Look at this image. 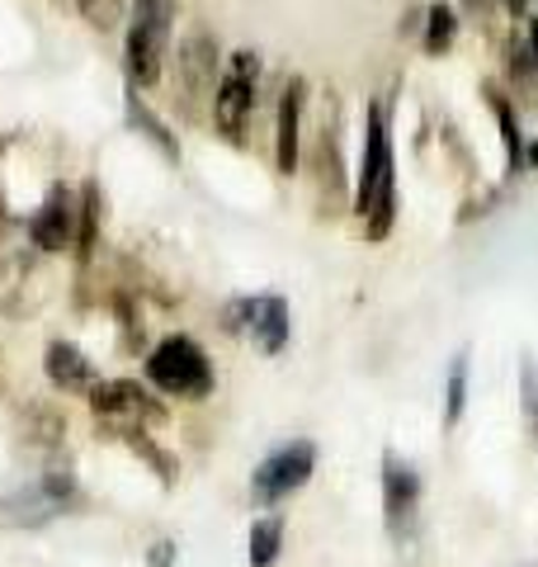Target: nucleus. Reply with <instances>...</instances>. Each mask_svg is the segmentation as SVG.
I'll list each match as a JSON object with an SVG mask.
<instances>
[{"label": "nucleus", "mask_w": 538, "mask_h": 567, "mask_svg": "<svg viewBox=\"0 0 538 567\" xmlns=\"http://www.w3.org/2000/svg\"><path fill=\"white\" fill-rule=\"evenodd\" d=\"M52 516H62V506H58V496H48L43 483H33V487H24V492H14V496L0 502V520L20 525V529H39Z\"/></svg>", "instance_id": "nucleus-12"}, {"label": "nucleus", "mask_w": 538, "mask_h": 567, "mask_svg": "<svg viewBox=\"0 0 538 567\" xmlns=\"http://www.w3.org/2000/svg\"><path fill=\"white\" fill-rule=\"evenodd\" d=\"M312 468H317V445H312V440L279 445L269 458H260L256 473H250V496H256V506H279L283 496H293L298 487H308Z\"/></svg>", "instance_id": "nucleus-5"}, {"label": "nucleus", "mask_w": 538, "mask_h": 567, "mask_svg": "<svg viewBox=\"0 0 538 567\" xmlns=\"http://www.w3.org/2000/svg\"><path fill=\"white\" fill-rule=\"evenodd\" d=\"M454 33H458V14L448 10V6H430L425 10V52L430 58H439V52L454 43Z\"/></svg>", "instance_id": "nucleus-16"}, {"label": "nucleus", "mask_w": 538, "mask_h": 567, "mask_svg": "<svg viewBox=\"0 0 538 567\" xmlns=\"http://www.w3.org/2000/svg\"><path fill=\"white\" fill-rule=\"evenodd\" d=\"M354 208L364 213L369 241H383L392 233V213H397V181H392V142H387V118L373 104L364 118V162H359V189Z\"/></svg>", "instance_id": "nucleus-1"}, {"label": "nucleus", "mask_w": 538, "mask_h": 567, "mask_svg": "<svg viewBox=\"0 0 538 567\" xmlns=\"http://www.w3.org/2000/svg\"><path fill=\"white\" fill-rule=\"evenodd\" d=\"M250 336H256V346L265 354H279L289 346V303L275 293L256 298V308H250Z\"/></svg>", "instance_id": "nucleus-13"}, {"label": "nucleus", "mask_w": 538, "mask_h": 567, "mask_svg": "<svg viewBox=\"0 0 538 567\" xmlns=\"http://www.w3.org/2000/svg\"><path fill=\"white\" fill-rule=\"evenodd\" d=\"M147 379L156 393L166 398H189L199 402L213 393V364L199 341H189V336H166L161 346H152L147 354Z\"/></svg>", "instance_id": "nucleus-2"}, {"label": "nucleus", "mask_w": 538, "mask_h": 567, "mask_svg": "<svg viewBox=\"0 0 538 567\" xmlns=\"http://www.w3.org/2000/svg\"><path fill=\"white\" fill-rule=\"evenodd\" d=\"M179 91H185V110L199 114V100L213 91L218 95V48L208 33H189L179 43Z\"/></svg>", "instance_id": "nucleus-8"}, {"label": "nucleus", "mask_w": 538, "mask_h": 567, "mask_svg": "<svg viewBox=\"0 0 538 567\" xmlns=\"http://www.w3.org/2000/svg\"><path fill=\"white\" fill-rule=\"evenodd\" d=\"M416 506H421V477L416 468L397 454H383V511H387V529L392 539H402L411 520H416Z\"/></svg>", "instance_id": "nucleus-7"}, {"label": "nucleus", "mask_w": 538, "mask_h": 567, "mask_svg": "<svg viewBox=\"0 0 538 567\" xmlns=\"http://www.w3.org/2000/svg\"><path fill=\"white\" fill-rule=\"evenodd\" d=\"M76 6L95 29H114L123 20V6H128V0H76Z\"/></svg>", "instance_id": "nucleus-20"}, {"label": "nucleus", "mask_w": 538, "mask_h": 567, "mask_svg": "<svg viewBox=\"0 0 538 567\" xmlns=\"http://www.w3.org/2000/svg\"><path fill=\"white\" fill-rule=\"evenodd\" d=\"M283 554V520L279 516H265L250 525V567H275Z\"/></svg>", "instance_id": "nucleus-15"}, {"label": "nucleus", "mask_w": 538, "mask_h": 567, "mask_svg": "<svg viewBox=\"0 0 538 567\" xmlns=\"http://www.w3.org/2000/svg\"><path fill=\"white\" fill-rule=\"evenodd\" d=\"M166 39H170V0H137V14L128 29V76L137 85L161 81Z\"/></svg>", "instance_id": "nucleus-6"}, {"label": "nucleus", "mask_w": 538, "mask_h": 567, "mask_svg": "<svg viewBox=\"0 0 538 567\" xmlns=\"http://www.w3.org/2000/svg\"><path fill=\"white\" fill-rule=\"evenodd\" d=\"M487 100H492V110H496V118H500V137H506L510 171H519V166H525V142H519V128H515V110H510V104L500 100L496 91H487Z\"/></svg>", "instance_id": "nucleus-17"}, {"label": "nucleus", "mask_w": 538, "mask_h": 567, "mask_svg": "<svg viewBox=\"0 0 538 567\" xmlns=\"http://www.w3.org/2000/svg\"><path fill=\"white\" fill-rule=\"evenodd\" d=\"M506 10H510V14H519V10H525V0H506Z\"/></svg>", "instance_id": "nucleus-24"}, {"label": "nucleus", "mask_w": 538, "mask_h": 567, "mask_svg": "<svg viewBox=\"0 0 538 567\" xmlns=\"http://www.w3.org/2000/svg\"><path fill=\"white\" fill-rule=\"evenodd\" d=\"M519 398H525V416H529V431L538 440V364L529 360H519Z\"/></svg>", "instance_id": "nucleus-18"}, {"label": "nucleus", "mask_w": 538, "mask_h": 567, "mask_svg": "<svg viewBox=\"0 0 538 567\" xmlns=\"http://www.w3.org/2000/svg\"><path fill=\"white\" fill-rule=\"evenodd\" d=\"M85 402H90V412H95L104 425H114L118 435L147 431V425L166 421V406H161L147 388L133 383V379H104V383L90 388Z\"/></svg>", "instance_id": "nucleus-3"}, {"label": "nucleus", "mask_w": 538, "mask_h": 567, "mask_svg": "<svg viewBox=\"0 0 538 567\" xmlns=\"http://www.w3.org/2000/svg\"><path fill=\"white\" fill-rule=\"evenodd\" d=\"M463 406H468V350L454 354L448 379H444V431H454L463 421Z\"/></svg>", "instance_id": "nucleus-14"}, {"label": "nucleus", "mask_w": 538, "mask_h": 567, "mask_svg": "<svg viewBox=\"0 0 538 567\" xmlns=\"http://www.w3.org/2000/svg\"><path fill=\"white\" fill-rule=\"evenodd\" d=\"M250 308H256V298H237V303L223 308V327L237 336V331H250Z\"/></svg>", "instance_id": "nucleus-21"}, {"label": "nucleus", "mask_w": 538, "mask_h": 567, "mask_svg": "<svg viewBox=\"0 0 538 567\" xmlns=\"http://www.w3.org/2000/svg\"><path fill=\"white\" fill-rule=\"evenodd\" d=\"M256 76H260V58L256 52H237L227 66V76L218 81L213 95V123L227 142H246L250 128V110H256Z\"/></svg>", "instance_id": "nucleus-4"}, {"label": "nucleus", "mask_w": 538, "mask_h": 567, "mask_svg": "<svg viewBox=\"0 0 538 567\" xmlns=\"http://www.w3.org/2000/svg\"><path fill=\"white\" fill-rule=\"evenodd\" d=\"M147 567H175V544L170 539H156L147 548Z\"/></svg>", "instance_id": "nucleus-22"}, {"label": "nucleus", "mask_w": 538, "mask_h": 567, "mask_svg": "<svg viewBox=\"0 0 538 567\" xmlns=\"http://www.w3.org/2000/svg\"><path fill=\"white\" fill-rule=\"evenodd\" d=\"M43 369H48L52 383L66 388V393H90V388L100 383V379H95V364H90L71 341H52V346L43 350Z\"/></svg>", "instance_id": "nucleus-11"}, {"label": "nucleus", "mask_w": 538, "mask_h": 567, "mask_svg": "<svg viewBox=\"0 0 538 567\" xmlns=\"http://www.w3.org/2000/svg\"><path fill=\"white\" fill-rule=\"evenodd\" d=\"M128 118H133V123H142V133H147V137L156 142V147H161V152H166V156H170V162H175V156H179V147H175V137H170L166 128H161V123H156V118H152L147 110H142V104H137V100H128Z\"/></svg>", "instance_id": "nucleus-19"}, {"label": "nucleus", "mask_w": 538, "mask_h": 567, "mask_svg": "<svg viewBox=\"0 0 538 567\" xmlns=\"http://www.w3.org/2000/svg\"><path fill=\"white\" fill-rule=\"evenodd\" d=\"M71 227H76V208H71V194L66 185H52V194L43 199V208L33 213L29 223V237L39 251H62V246H71Z\"/></svg>", "instance_id": "nucleus-9"}, {"label": "nucleus", "mask_w": 538, "mask_h": 567, "mask_svg": "<svg viewBox=\"0 0 538 567\" xmlns=\"http://www.w3.org/2000/svg\"><path fill=\"white\" fill-rule=\"evenodd\" d=\"M529 52H534V62H538V20H534V29H529Z\"/></svg>", "instance_id": "nucleus-23"}, {"label": "nucleus", "mask_w": 538, "mask_h": 567, "mask_svg": "<svg viewBox=\"0 0 538 567\" xmlns=\"http://www.w3.org/2000/svg\"><path fill=\"white\" fill-rule=\"evenodd\" d=\"M302 100H308V81H289L283 85V100H279V123H275V162L279 175H293L298 171V123H302Z\"/></svg>", "instance_id": "nucleus-10"}]
</instances>
